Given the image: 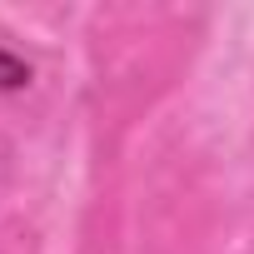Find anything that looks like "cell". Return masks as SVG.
Returning a JSON list of instances; mask_svg holds the SVG:
<instances>
[{
    "label": "cell",
    "instance_id": "cell-1",
    "mask_svg": "<svg viewBox=\"0 0 254 254\" xmlns=\"http://www.w3.org/2000/svg\"><path fill=\"white\" fill-rule=\"evenodd\" d=\"M20 85H30V65L15 60L10 50H0V90H20Z\"/></svg>",
    "mask_w": 254,
    "mask_h": 254
}]
</instances>
